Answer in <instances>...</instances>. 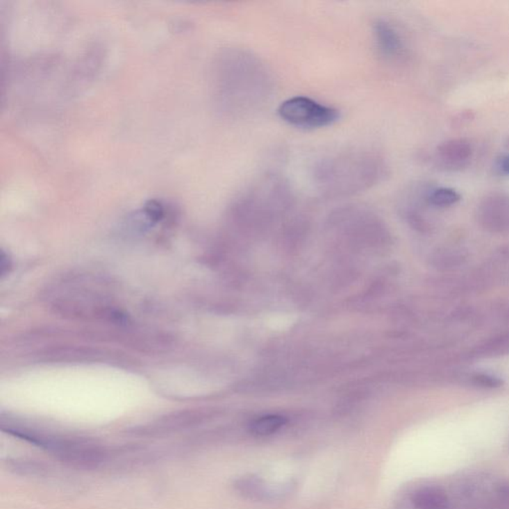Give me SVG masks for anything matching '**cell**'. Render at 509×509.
I'll return each instance as SVG.
<instances>
[{"label":"cell","instance_id":"cell-11","mask_svg":"<svg viewBox=\"0 0 509 509\" xmlns=\"http://www.w3.org/2000/svg\"><path fill=\"white\" fill-rule=\"evenodd\" d=\"M11 266H12V264H11L10 258L4 251H1V255H0V274H1V276L8 275L10 272Z\"/></svg>","mask_w":509,"mask_h":509},{"label":"cell","instance_id":"cell-5","mask_svg":"<svg viewBox=\"0 0 509 509\" xmlns=\"http://www.w3.org/2000/svg\"><path fill=\"white\" fill-rule=\"evenodd\" d=\"M473 147L465 138L449 140L437 147L435 160L447 172H458L467 167L473 158Z\"/></svg>","mask_w":509,"mask_h":509},{"label":"cell","instance_id":"cell-12","mask_svg":"<svg viewBox=\"0 0 509 509\" xmlns=\"http://www.w3.org/2000/svg\"><path fill=\"white\" fill-rule=\"evenodd\" d=\"M501 168L502 172H506V174H509V154L506 158H502Z\"/></svg>","mask_w":509,"mask_h":509},{"label":"cell","instance_id":"cell-7","mask_svg":"<svg viewBox=\"0 0 509 509\" xmlns=\"http://www.w3.org/2000/svg\"><path fill=\"white\" fill-rule=\"evenodd\" d=\"M237 490L244 497L249 499L264 501V499H276L289 492V485H269L262 478L257 476H248L241 478L237 483Z\"/></svg>","mask_w":509,"mask_h":509},{"label":"cell","instance_id":"cell-9","mask_svg":"<svg viewBox=\"0 0 509 509\" xmlns=\"http://www.w3.org/2000/svg\"><path fill=\"white\" fill-rule=\"evenodd\" d=\"M287 423V419L280 415H267L256 419L250 425V431L254 436L267 437L275 434Z\"/></svg>","mask_w":509,"mask_h":509},{"label":"cell","instance_id":"cell-6","mask_svg":"<svg viewBox=\"0 0 509 509\" xmlns=\"http://www.w3.org/2000/svg\"><path fill=\"white\" fill-rule=\"evenodd\" d=\"M373 38L377 51L385 59L399 58L405 52L402 36L391 23L378 19L373 24Z\"/></svg>","mask_w":509,"mask_h":509},{"label":"cell","instance_id":"cell-1","mask_svg":"<svg viewBox=\"0 0 509 509\" xmlns=\"http://www.w3.org/2000/svg\"><path fill=\"white\" fill-rule=\"evenodd\" d=\"M388 174V165L381 154L368 149H353L322 158L313 168L312 178L320 193L340 197L374 187Z\"/></svg>","mask_w":509,"mask_h":509},{"label":"cell","instance_id":"cell-2","mask_svg":"<svg viewBox=\"0 0 509 509\" xmlns=\"http://www.w3.org/2000/svg\"><path fill=\"white\" fill-rule=\"evenodd\" d=\"M224 56L221 79L223 103L235 116H249L268 102L274 89L272 74L250 51L232 50Z\"/></svg>","mask_w":509,"mask_h":509},{"label":"cell","instance_id":"cell-3","mask_svg":"<svg viewBox=\"0 0 509 509\" xmlns=\"http://www.w3.org/2000/svg\"><path fill=\"white\" fill-rule=\"evenodd\" d=\"M278 114L290 126L303 130L333 126L340 117V110L303 96L284 101L278 107Z\"/></svg>","mask_w":509,"mask_h":509},{"label":"cell","instance_id":"cell-4","mask_svg":"<svg viewBox=\"0 0 509 509\" xmlns=\"http://www.w3.org/2000/svg\"><path fill=\"white\" fill-rule=\"evenodd\" d=\"M481 224L494 232H509V195H488L478 207Z\"/></svg>","mask_w":509,"mask_h":509},{"label":"cell","instance_id":"cell-8","mask_svg":"<svg viewBox=\"0 0 509 509\" xmlns=\"http://www.w3.org/2000/svg\"><path fill=\"white\" fill-rule=\"evenodd\" d=\"M450 497L439 485H423L417 488L411 497L414 509H449Z\"/></svg>","mask_w":509,"mask_h":509},{"label":"cell","instance_id":"cell-10","mask_svg":"<svg viewBox=\"0 0 509 509\" xmlns=\"http://www.w3.org/2000/svg\"><path fill=\"white\" fill-rule=\"evenodd\" d=\"M460 195L457 191L448 187H440L431 190L427 195L430 204L437 207H448L460 201Z\"/></svg>","mask_w":509,"mask_h":509}]
</instances>
